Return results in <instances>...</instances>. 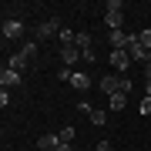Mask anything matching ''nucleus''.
<instances>
[{"label":"nucleus","instance_id":"4","mask_svg":"<svg viewBox=\"0 0 151 151\" xmlns=\"http://www.w3.org/2000/svg\"><path fill=\"white\" fill-rule=\"evenodd\" d=\"M64 27H60V20H54V17H47V20L37 24V37L34 40H44V37H54V34H60Z\"/></svg>","mask_w":151,"mask_h":151},{"label":"nucleus","instance_id":"11","mask_svg":"<svg viewBox=\"0 0 151 151\" xmlns=\"http://www.w3.org/2000/svg\"><path fill=\"white\" fill-rule=\"evenodd\" d=\"M60 60H64V64H74V60H81V50H77L74 44H67V47H60Z\"/></svg>","mask_w":151,"mask_h":151},{"label":"nucleus","instance_id":"19","mask_svg":"<svg viewBox=\"0 0 151 151\" xmlns=\"http://www.w3.org/2000/svg\"><path fill=\"white\" fill-rule=\"evenodd\" d=\"M141 114H151V94L141 97Z\"/></svg>","mask_w":151,"mask_h":151},{"label":"nucleus","instance_id":"7","mask_svg":"<svg viewBox=\"0 0 151 151\" xmlns=\"http://www.w3.org/2000/svg\"><path fill=\"white\" fill-rule=\"evenodd\" d=\"M111 64H114V70H118V74H124V70H128V64H134V60L128 57V50H111Z\"/></svg>","mask_w":151,"mask_h":151},{"label":"nucleus","instance_id":"13","mask_svg":"<svg viewBox=\"0 0 151 151\" xmlns=\"http://www.w3.org/2000/svg\"><path fill=\"white\" fill-rule=\"evenodd\" d=\"M74 47L84 54V50H91V47H94V37H91V34H77V37H74Z\"/></svg>","mask_w":151,"mask_h":151},{"label":"nucleus","instance_id":"15","mask_svg":"<svg viewBox=\"0 0 151 151\" xmlns=\"http://www.w3.org/2000/svg\"><path fill=\"white\" fill-rule=\"evenodd\" d=\"M87 118H91V124H97V128H101V124H108V111H101V108H94L91 114H87Z\"/></svg>","mask_w":151,"mask_h":151},{"label":"nucleus","instance_id":"20","mask_svg":"<svg viewBox=\"0 0 151 151\" xmlns=\"http://www.w3.org/2000/svg\"><path fill=\"white\" fill-rule=\"evenodd\" d=\"M81 60H84V64H94V47H91V50H84V54H81Z\"/></svg>","mask_w":151,"mask_h":151},{"label":"nucleus","instance_id":"21","mask_svg":"<svg viewBox=\"0 0 151 151\" xmlns=\"http://www.w3.org/2000/svg\"><path fill=\"white\" fill-rule=\"evenodd\" d=\"M97 151H114V148H111V141H97Z\"/></svg>","mask_w":151,"mask_h":151},{"label":"nucleus","instance_id":"5","mask_svg":"<svg viewBox=\"0 0 151 151\" xmlns=\"http://www.w3.org/2000/svg\"><path fill=\"white\" fill-rule=\"evenodd\" d=\"M101 91L108 94V97L111 94H121V74H104L101 77Z\"/></svg>","mask_w":151,"mask_h":151},{"label":"nucleus","instance_id":"1","mask_svg":"<svg viewBox=\"0 0 151 151\" xmlns=\"http://www.w3.org/2000/svg\"><path fill=\"white\" fill-rule=\"evenodd\" d=\"M124 4L121 0H111L108 7H104V24H108V30H121L124 27Z\"/></svg>","mask_w":151,"mask_h":151},{"label":"nucleus","instance_id":"12","mask_svg":"<svg viewBox=\"0 0 151 151\" xmlns=\"http://www.w3.org/2000/svg\"><path fill=\"white\" fill-rule=\"evenodd\" d=\"M70 84H74L77 91H87V87H91V77H87L84 70H74V77H70Z\"/></svg>","mask_w":151,"mask_h":151},{"label":"nucleus","instance_id":"2","mask_svg":"<svg viewBox=\"0 0 151 151\" xmlns=\"http://www.w3.org/2000/svg\"><path fill=\"white\" fill-rule=\"evenodd\" d=\"M131 40H134V34H124V30H108V44L111 50H128Z\"/></svg>","mask_w":151,"mask_h":151},{"label":"nucleus","instance_id":"14","mask_svg":"<svg viewBox=\"0 0 151 151\" xmlns=\"http://www.w3.org/2000/svg\"><path fill=\"white\" fill-rule=\"evenodd\" d=\"M124 104H128V94H111L108 97V108L111 111H124Z\"/></svg>","mask_w":151,"mask_h":151},{"label":"nucleus","instance_id":"9","mask_svg":"<svg viewBox=\"0 0 151 151\" xmlns=\"http://www.w3.org/2000/svg\"><path fill=\"white\" fill-rule=\"evenodd\" d=\"M37 148L40 151H57L60 148V134H40L37 138Z\"/></svg>","mask_w":151,"mask_h":151},{"label":"nucleus","instance_id":"3","mask_svg":"<svg viewBox=\"0 0 151 151\" xmlns=\"http://www.w3.org/2000/svg\"><path fill=\"white\" fill-rule=\"evenodd\" d=\"M4 37L7 40H20L24 37V20L20 17H7L4 20Z\"/></svg>","mask_w":151,"mask_h":151},{"label":"nucleus","instance_id":"18","mask_svg":"<svg viewBox=\"0 0 151 151\" xmlns=\"http://www.w3.org/2000/svg\"><path fill=\"white\" fill-rule=\"evenodd\" d=\"M74 134H77V131L70 128V124H67V128H60V141H64V145H70V141H74Z\"/></svg>","mask_w":151,"mask_h":151},{"label":"nucleus","instance_id":"22","mask_svg":"<svg viewBox=\"0 0 151 151\" xmlns=\"http://www.w3.org/2000/svg\"><path fill=\"white\" fill-rule=\"evenodd\" d=\"M57 151H74V148H70V145H64V141H60V148Z\"/></svg>","mask_w":151,"mask_h":151},{"label":"nucleus","instance_id":"17","mask_svg":"<svg viewBox=\"0 0 151 151\" xmlns=\"http://www.w3.org/2000/svg\"><path fill=\"white\" fill-rule=\"evenodd\" d=\"M134 37H138V44H141L145 50H151V27H148V30H141V34H134Z\"/></svg>","mask_w":151,"mask_h":151},{"label":"nucleus","instance_id":"6","mask_svg":"<svg viewBox=\"0 0 151 151\" xmlns=\"http://www.w3.org/2000/svg\"><path fill=\"white\" fill-rule=\"evenodd\" d=\"M17 84H20V70H14V67L0 70V87H4V91H10V87H17Z\"/></svg>","mask_w":151,"mask_h":151},{"label":"nucleus","instance_id":"8","mask_svg":"<svg viewBox=\"0 0 151 151\" xmlns=\"http://www.w3.org/2000/svg\"><path fill=\"white\" fill-rule=\"evenodd\" d=\"M148 54H151V50H145V47H141V44H138V37L131 40V47H128V57L134 60V64H148Z\"/></svg>","mask_w":151,"mask_h":151},{"label":"nucleus","instance_id":"16","mask_svg":"<svg viewBox=\"0 0 151 151\" xmlns=\"http://www.w3.org/2000/svg\"><path fill=\"white\" fill-rule=\"evenodd\" d=\"M74 37H77V34H74V30H67V27H64V30L57 34V40H60V47H67V44H74Z\"/></svg>","mask_w":151,"mask_h":151},{"label":"nucleus","instance_id":"10","mask_svg":"<svg viewBox=\"0 0 151 151\" xmlns=\"http://www.w3.org/2000/svg\"><path fill=\"white\" fill-rule=\"evenodd\" d=\"M27 60H30V54H24V50H17V54L7 60V67H14V70H20L24 74V67H27Z\"/></svg>","mask_w":151,"mask_h":151}]
</instances>
